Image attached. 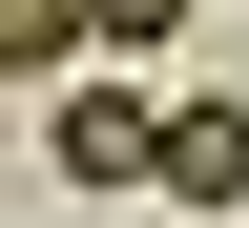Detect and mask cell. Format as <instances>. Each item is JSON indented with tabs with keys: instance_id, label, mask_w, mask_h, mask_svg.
I'll use <instances>...</instances> for the list:
<instances>
[{
	"instance_id": "cell-1",
	"label": "cell",
	"mask_w": 249,
	"mask_h": 228,
	"mask_svg": "<svg viewBox=\"0 0 249 228\" xmlns=\"http://www.w3.org/2000/svg\"><path fill=\"white\" fill-rule=\"evenodd\" d=\"M42 145H62V187H83V208H124V187H166V104H124L104 62L62 83V124H42Z\"/></svg>"
},
{
	"instance_id": "cell-2",
	"label": "cell",
	"mask_w": 249,
	"mask_h": 228,
	"mask_svg": "<svg viewBox=\"0 0 249 228\" xmlns=\"http://www.w3.org/2000/svg\"><path fill=\"white\" fill-rule=\"evenodd\" d=\"M166 208H249V104H166Z\"/></svg>"
},
{
	"instance_id": "cell-3",
	"label": "cell",
	"mask_w": 249,
	"mask_h": 228,
	"mask_svg": "<svg viewBox=\"0 0 249 228\" xmlns=\"http://www.w3.org/2000/svg\"><path fill=\"white\" fill-rule=\"evenodd\" d=\"M0 62H21V83H83L104 21H83V0H0Z\"/></svg>"
},
{
	"instance_id": "cell-4",
	"label": "cell",
	"mask_w": 249,
	"mask_h": 228,
	"mask_svg": "<svg viewBox=\"0 0 249 228\" xmlns=\"http://www.w3.org/2000/svg\"><path fill=\"white\" fill-rule=\"evenodd\" d=\"M83 21H104V62L124 42H187V0H83Z\"/></svg>"
}]
</instances>
